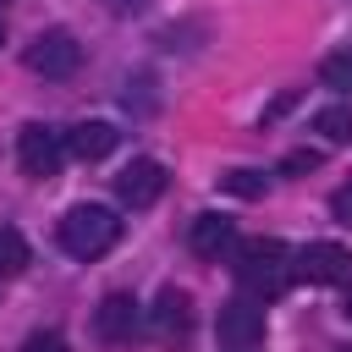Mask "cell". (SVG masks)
<instances>
[{
    "mask_svg": "<svg viewBox=\"0 0 352 352\" xmlns=\"http://www.w3.org/2000/svg\"><path fill=\"white\" fill-rule=\"evenodd\" d=\"M6 6H11V0H0V11H6Z\"/></svg>",
    "mask_w": 352,
    "mask_h": 352,
    "instance_id": "cb8c5ba5",
    "label": "cell"
},
{
    "mask_svg": "<svg viewBox=\"0 0 352 352\" xmlns=\"http://www.w3.org/2000/svg\"><path fill=\"white\" fill-rule=\"evenodd\" d=\"M319 148H292L286 160H280V176H308V170H319Z\"/></svg>",
    "mask_w": 352,
    "mask_h": 352,
    "instance_id": "e0dca14e",
    "label": "cell"
},
{
    "mask_svg": "<svg viewBox=\"0 0 352 352\" xmlns=\"http://www.w3.org/2000/svg\"><path fill=\"white\" fill-rule=\"evenodd\" d=\"M28 72H38V77H72L77 66H82V44H77V33H66V28H44L33 44H28Z\"/></svg>",
    "mask_w": 352,
    "mask_h": 352,
    "instance_id": "277c9868",
    "label": "cell"
},
{
    "mask_svg": "<svg viewBox=\"0 0 352 352\" xmlns=\"http://www.w3.org/2000/svg\"><path fill=\"white\" fill-rule=\"evenodd\" d=\"M148 330H154L160 341H182V336L192 330V297L176 292V286H165V292L154 297V308H148Z\"/></svg>",
    "mask_w": 352,
    "mask_h": 352,
    "instance_id": "9c48e42d",
    "label": "cell"
},
{
    "mask_svg": "<svg viewBox=\"0 0 352 352\" xmlns=\"http://www.w3.org/2000/svg\"><path fill=\"white\" fill-rule=\"evenodd\" d=\"M330 214H336L341 226H352V182H341V187L330 192Z\"/></svg>",
    "mask_w": 352,
    "mask_h": 352,
    "instance_id": "d6986e66",
    "label": "cell"
},
{
    "mask_svg": "<svg viewBox=\"0 0 352 352\" xmlns=\"http://www.w3.org/2000/svg\"><path fill=\"white\" fill-rule=\"evenodd\" d=\"M143 330V302L132 292H110L99 308H94V336L104 346H132V336Z\"/></svg>",
    "mask_w": 352,
    "mask_h": 352,
    "instance_id": "5b68a950",
    "label": "cell"
},
{
    "mask_svg": "<svg viewBox=\"0 0 352 352\" xmlns=\"http://www.w3.org/2000/svg\"><path fill=\"white\" fill-rule=\"evenodd\" d=\"M231 242H236V226H231L226 214H198L192 231H187V248H192L198 258H220Z\"/></svg>",
    "mask_w": 352,
    "mask_h": 352,
    "instance_id": "30bf717a",
    "label": "cell"
},
{
    "mask_svg": "<svg viewBox=\"0 0 352 352\" xmlns=\"http://www.w3.org/2000/svg\"><path fill=\"white\" fill-rule=\"evenodd\" d=\"M214 336H220V346H231V352H253V346L264 341V302L231 297V302L220 308V319H214Z\"/></svg>",
    "mask_w": 352,
    "mask_h": 352,
    "instance_id": "8992f818",
    "label": "cell"
},
{
    "mask_svg": "<svg viewBox=\"0 0 352 352\" xmlns=\"http://www.w3.org/2000/svg\"><path fill=\"white\" fill-rule=\"evenodd\" d=\"M314 132H319L324 143H352V104H330V110H319V116H314Z\"/></svg>",
    "mask_w": 352,
    "mask_h": 352,
    "instance_id": "4fadbf2b",
    "label": "cell"
},
{
    "mask_svg": "<svg viewBox=\"0 0 352 352\" xmlns=\"http://www.w3.org/2000/svg\"><path fill=\"white\" fill-rule=\"evenodd\" d=\"M116 16H138V11H148V0H104Z\"/></svg>",
    "mask_w": 352,
    "mask_h": 352,
    "instance_id": "ffe728a7",
    "label": "cell"
},
{
    "mask_svg": "<svg viewBox=\"0 0 352 352\" xmlns=\"http://www.w3.org/2000/svg\"><path fill=\"white\" fill-rule=\"evenodd\" d=\"M22 352H72V346H66L60 330H33V336L22 341Z\"/></svg>",
    "mask_w": 352,
    "mask_h": 352,
    "instance_id": "ac0fdd59",
    "label": "cell"
},
{
    "mask_svg": "<svg viewBox=\"0 0 352 352\" xmlns=\"http://www.w3.org/2000/svg\"><path fill=\"white\" fill-rule=\"evenodd\" d=\"M220 187H226L231 198H264L270 176H264V170H248V165H236V170H226V176H220Z\"/></svg>",
    "mask_w": 352,
    "mask_h": 352,
    "instance_id": "5bb4252c",
    "label": "cell"
},
{
    "mask_svg": "<svg viewBox=\"0 0 352 352\" xmlns=\"http://www.w3.org/2000/svg\"><path fill=\"white\" fill-rule=\"evenodd\" d=\"M33 264V253H28V242H22V231L16 226H0V280H11V275H22Z\"/></svg>",
    "mask_w": 352,
    "mask_h": 352,
    "instance_id": "7c38bea8",
    "label": "cell"
},
{
    "mask_svg": "<svg viewBox=\"0 0 352 352\" xmlns=\"http://www.w3.org/2000/svg\"><path fill=\"white\" fill-rule=\"evenodd\" d=\"M148 88H154L148 77H126V94H121V104H126V110H138V116H143V110H154V94H148Z\"/></svg>",
    "mask_w": 352,
    "mask_h": 352,
    "instance_id": "2e32d148",
    "label": "cell"
},
{
    "mask_svg": "<svg viewBox=\"0 0 352 352\" xmlns=\"http://www.w3.org/2000/svg\"><path fill=\"white\" fill-rule=\"evenodd\" d=\"M319 82L336 88V94H352V50H336L319 60Z\"/></svg>",
    "mask_w": 352,
    "mask_h": 352,
    "instance_id": "9a60e30c",
    "label": "cell"
},
{
    "mask_svg": "<svg viewBox=\"0 0 352 352\" xmlns=\"http://www.w3.org/2000/svg\"><path fill=\"white\" fill-rule=\"evenodd\" d=\"M341 352H352V341H346V346H341Z\"/></svg>",
    "mask_w": 352,
    "mask_h": 352,
    "instance_id": "603a6c76",
    "label": "cell"
},
{
    "mask_svg": "<svg viewBox=\"0 0 352 352\" xmlns=\"http://www.w3.org/2000/svg\"><path fill=\"white\" fill-rule=\"evenodd\" d=\"M116 126L110 121H77L72 132H66V154H77V160H104L110 148H116Z\"/></svg>",
    "mask_w": 352,
    "mask_h": 352,
    "instance_id": "8fae6325",
    "label": "cell"
},
{
    "mask_svg": "<svg viewBox=\"0 0 352 352\" xmlns=\"http://www.w3.org/2000/svg\"><path fill=\"white\" fill-rule=\"evenodd\" d=\"M116 236H121V220H116V209H104V204H72L66 214H60V248L72 253V258H99V253H110L116 248Z\"/></svg>",
    "mask_w": 352,
    "mask_h": 352,
    "instance_id": "7a4b0ae2",
    "label": "cell"
},
{
    "mask_svg": "<svg viewBox=\"0 0 352 352\" xmlns=\"http://www.w3.org/2000/svg\"><path fill=\"white\" fill-rule=\"evenodd\" d=\"M341 308H346V314H352V275H346V302H341Z\"/></svg>",
    "mask_w": 352,
    "mask_h": 352,
    "instance_id": "44dd1931",
    "label": "cell"
},
{
    "mask_svg": "<svg viewBox=\"0 0 352 352\" xmlns=\"http://www.w3.org/2000/svg\"><path fill=\"white\" fill-rule=\"evenodd\" d=\"M0 44H6V16H0Z\"/></svg>",
    "mask_w": 352,
    "mask_h": 352,
    "instance_id": "7402d4cb",
    "label": "cell"
},
{
    "mask_svg": "<svg viewBox=\"0 0 352 352\" xmlns=\"http://www.w3.org/2000/svg\"><path fill=\"white\" fill-rule=\"evenodd\" d=\"M160 192H165V165H160V160H132V165H121L116 198H121L126 209H148V204H160Z\"/></svg>",
    "mask_w": 352,
    "mask_h": 352,
    "instance_id": "52a82bcc",
    "label": "cell"
},
{
    "mask_svg": "<svg viewBox=\"0 0 352 352\" xmlns=\"http://www.w3.org/2000/svg\"><path fill=\"white\" fill-rule=\"evenodd\" d=\"M16 160H22V176L50 182V176H60V165H66V138L50 132L44 121H28V126L16 132Z\"/></svg>",
    "mask_w": 352,
    "mask_h": 352,
    "instance_id": "3957f363",
    "label": "cell"
},
{
    "mask_svg": "<svg viewBox=\"0 0 352 352\" xmlns=\"http://www.w3.org/2000/svg\"><path fill=\"white\" fill-rule=\"evenodd\" d=\"M231 270H236V280H242V292L253 302H270V297H280L297 280V253L286 242H275V236H253V242L236 248Z\"/></svg>",
    "mask_w": 352,
    "mask_h": 352,
    "instance_id": "6da1fadb",
    "label": "cell"
},
{
    "mask_svg": "<svg viewBox=\"0 0 352 352\" xmlns=\"http://www.w3.org/2000/svg\"><path fill=\"white\" fill-rule=\"evenodd\" d=\"M297 275L314 280V286H336V280L352 275V253H346L341 242H308V248L297 253Z\"/></svg>",
    "mask_w": 352,
    "mask_h": 352,
    "instance_id": "ba28073f",
    "label": "cell"
}]
</instances>
